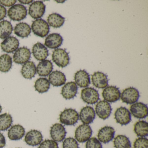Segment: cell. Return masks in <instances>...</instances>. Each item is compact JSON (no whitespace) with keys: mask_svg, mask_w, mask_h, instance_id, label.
Returning a JSON list of instances; mask_svg holds the SVG:
<instances>
[{"mask_svg":"<svg viewBox=\"0 0 148 148\" xmlns=\"http://www.w3.org/2000/svg\"><path fill=\"white\" fill-rule=\"evenodd\" d=\"M45 5L42 1H34L29 6L28 14L33 18L39 19L45 14Z\"/></svg>","mask_w":148,"mask_h":148,"instance_id":"obj_12","label":"cell"},{"mask_svg":"<svg viewBox=\"0 0 148 148\" xmlns=\"http://www.w3.org/2000/svg\"><path fill=\"white\" fill-rule=\"evenodd\" d=\"M32 29L34 34L41 38L45 37L50 32L49 25L42 19H37L33 21Z\"/></svg>","mask_w":148,"mask_h":148,"instance_id":"obj_4","label":"cell"},{"mask_svg":"<svg viewBox=\"0 0 148 148\" xmlns=\"http://www.w3.org/2000/svg\"><path fill=\"white\" fill-rule=\"evenodd\" d=\"M60 121L66 125H73L79 119V115L74 109L69 108L64 110L60 115Z\"/></svg>","mask_w":148,"mask_h":148,"instance_id":"obj_1","label":"cell"},{"mask_svg":"<svg viewBox=\"0 0 148 148\" xmlns=\"http://www.w3.org/2000/svg\"><path fill=\"white\" fill-rule=\"evenodd\" d=\"M43 135L39 131L31 130L26 134L25 141L30 146H35L40 144L43 141Z\"/></svg>","mask_w":148,"mask_h":148,"instance_id":"obj_16","label":"cell"},{"mask_svg":"<svg viewBox=\"0 0 148 148\" xmlns=\"http://www.w3.org/2000/svg\"><path fill=\"white\" fill-rule=\"evenodd\" d=\"M20 2L23 4H29L32 2V0L31 1H19Z\"/></svg>","mask_w":148,"mask_h":148,"instance_id":"obj_43","label":"cell"},{"mask_svg":"<svg viewBox=\"0 0 148 148\" xmlns=\"http://www.w3.org/2000/svg\"><path fill=\"white\" fill-rule=\"evenodd\" d=\"M36 72V66L32 61H28L25 63L21 68V74L27 79H32L34 77Z\"/></svg>","mask_w":148,"mask_h":148,"instance_id":"obj_27","label":"cell"},{"mask_svg":"<svg viewBox=\"0 0 148 148\" xmlns=\"http://www.w3.org/2000/svg\"><path fill=\"white\" fill-rule=\"evenodd\" d=\"M31 53L30 49L27 47H20L16 50L13 55L14 63L22 64L28 62L31 58Z\"/></svg>","mask_w":148,"mask_h":148,"instance_id":"obj_14","label":"cell"},{"mask_svg":"<svg viewBox=\"0 0 148 148\" xmlns=\"http://www.w3.org/2000/svg\"><path fill=\"white\" fill-rule=\"evenodd\" d=\"M53 70L52 63L50 60H43L38 65L36 71L40 77H47L50 75Z\"/></svg>","mask_w":148,"mask_h":148,"instance_id":"obj_25","label":"cell"},{"mask_svg":"<svg viewBox=\"0 0 148 148\" xmlns=\"http://www.w3.org/2000/svg\"><path fill=\"white\" fill-rule=\"evenodd\" d=\"M81 98L88 104H94L99 99L98 92L93 88L86 87L81 91Z\"/></svg>","mask_w":148,"mask_h":148,"instance_id":"obj_7","label":"cell"},{"mask_svg":"<svg viewBox=\"0 0 148 148\" xmlns=\"http://www.w3.org/2000/svg\"><path fill=\"white\" fill-rule=\"evenodd\" d=\"M49 81L54 86H60L65 84L66 81L65 75L60 71H56L50 73Z\"/></svg>","mask_w":148,"mask_h":148,"instance_id":"obj_26","label":"cell"},{"mask_svg":"<svg viewBox=\"0 0 148 148\" xmlns=\"http://www.w3.org/2000/svg\"><path fill=\"white\" fill-rule=\"evenodd\" d=\"M115 134V130L113 127L105 126L99 131L98 139L103 143H108L114 138Z\"/></svg>","mask_w":148,"mask_h":148,"instance_id":"obj_15","label":"cell"},{"mask_svg":"<svg viewBox=\"0 0 148 148\" xmlns=\"http://www.w3.org/2000/svg\"><path fill=\"white\" fill-rule=\"evenodd\" d=\"M16 0H13V1H0V3L2 4L3 5L6 7H10L14 5V4L16 3Z\"/></svg>","mask_w":148,"mask_h":148,"instance_id":"obj_40","label":"cell"},{"mask_svg":"<svg viewBox=\"0 0 148 148\" xmlns=\"http://www.w3.org/2000/svg\"><path fill=\"white\" fill-rule=\"evenodd\" d=\"M140 95L139 92L134 87H130L125 89L121 93V99L123 103L132 104L137 102Z\"/></svg>","mask_w":148,"mask_h":148,"instance_id":"obj_6","label":"cell"},{"mask_svg":"<svg viewBox=\"0 0 148 148\" xmlns=\"http://www.w3.org/2000/svg\"><path fill=\"white\" fill-rule=\"evenodd\" d=\"M14 34L19 37L27 38L31 33V28L28 24L24 22L18 23L15 27Z\"/></svg>","mask_w":148,"mask_h":148,"instance_id":"obj_28","label":"cell"},{"mask_svg":"<svg viewBox=\"0 0 148 148\" xmlns=\"http://www.w3.org/2000/svg\"><path fill=\"white\" fill-rule=\"evenodd\" d=\"M66 134L65 128L61 124L57 123L51 127L50 135L53 140L56 142L63 141L65 138Z\"/></svg>","mask_w":148,"mask_h":148,"instance_id":"obj_13","label":"cell"},{"mask_svg":"<svg viewBox=\"0 0 148 148\" xmlns=\"http://www.w3.org/2000/svg\"><path fill=\"white\" fill-rule=\"evenodd\" d=\"M113 144L115 148H131V143L130 139L125 135H118L114 138Z\"/></svg>","mask_w":148,"mask_h":148,"instance_id":"obj_32","label":"cell"},{"mask_svg":"<svg viewBox=\"0 0 148 148\" xmlns=\"http://www.w3.org/2000/svg\"><path fill=\"white\" fill-rule=\"evenodd\" d=\"M13 27L11 22L4 20L0 22V38L4 39L12 34Z\"/></svg>","mask_w":148,"mask_h":148,"instance_id":"obj_33","label":"cell"},{"mask_svg":"<svg viewBox=\"0 0 148 148\" xmlns=\"http://www.w3.org/2000/svg\"><path fill=\"white\" fill-rule=\"evenodd\" d=\"M13 123L12 116L9 113H5L0 115V131L7 130Z\"/></svg>","mask_w":148,"mask_h":148,"instance_id":"obj_35","label":"cell"},{"mask_svg":"<svg viewBox=\"0 0 148 148\" xmlns=\"http://www.w3.org/2000/svg\"><path fill=\"white\" fill-rule=\"evenodd\" d=\"M102 96L104 100L108 103H114L120 99L121 92L116 86H111L104 89Z\"/></svg>","mask_w":148,"mask_h":148,"instance_id":"obj_9","label":"cell"},{"mask_svg":"<svg viewBox=\"0 0 148 148\" xmlns=\"http://www.w3.org/2000/svg\"><path fill=\"white\" fill-rule=\"evenodd\" d=\"M116 122L122 125H126L131 121V115L130 111L125 107L117 109L114 114Z\"/></svg>","mask_w":148,"mask_h":148,"instance_id":"obj_11","label":"cell"},{"mask_svg":"<svg viewBox=\"0 0 148 148\" xmlns=\"http://www.w3.org/2000/svg\"><path fill=\"white\" fill-rule=\"evenodd\" d=\"M52 60L59 67L64 68L70 63L69 54L66 51L61 48L55 49L53 52Z\"/></svg>","mask_w":148,"mask_h":148,"instance_id":"obj_2","label":"cell"},{"mask_svg":"<svg viewBox=\"0 0 148 148\" xmlns=\"http://www.w3.org/2000/svg\"><path fill=\"white\" fill-rule=\"evenodd\" d=\"M130 112L134 117L138 119H143L148 116V107L143 103L136 102L131 106Z\"/></svg>","mask_w":148,"mask_h":148,"instance_id":"obj_10","label":"cell"},{"mask_svg":"<svg viewBox=\"0 0 148 148\" xmlns=\"http://www.w3.org/2000/svg\"><path fill=\"white\" fill-rule=\"evenodd\" d=\"M19 46L18 40L14 37L6 38L1 44V49L7 53L14 52L18 49Z\"/></svg>","mask_w":148,"mask_h":148,"instance_id":"obj_18","label":"cell"},{"mask_svg":"<svg viewBox=\"0 0 148 148\" xmlns=\"http://www.w3.org/2000/svg\"><path fill=\"white\" fill-rule=\"evenodd\" d=\"M7 10L5 8L0 5V21L4 19L6 17Z\"/></svg>","mask_w":148,"mask_h":148,"instance_id":"obj_41","label":"cell"},{"mask_svg":"<svg viewBox=\"0 0 148 148\" xmlns=\"http://www.w3.org/2000/svg\"><path fill=\"white\" fill-rule=\"evenodd\" d=\"M91 127L89 125L83 124L79 125L75 132V139L79 143L87 142L92 135Z\"/></svg>","mask_w":148,"mask_h":148,"instance_id":"obj_5","label":"cell"},{"mask_svg":"<svg viewBox=\"0 0 148 148\" xmlns=\"http://www.w3.org/2000/svg\"></svg>","mask_w":148,"mask_h":148,"instance_id":"obj_45","label":"cell"},{"mask_svg":"<svg viewBox=\"0 0 148 148\" xmlns=\"http://www.w3.org/2000/svg\"><path fill=\"white\" fill-rule=\"evenodd\" d=\"M96 117L95 110L92 107L86 106L81 109L79 118L84 124L89 125L93 122Z\"/></svg>","mask_w":148,"mask_h":148,"instance_id":"obj_17","label":"cell"},{"mask_svg":"<svg viewBox=\"0 0 148 148\" xmlns=\"http://www.w3.org/2000/svg\"><path fill=\"white\" fill-rule=\"evenodd\" d=\"M2 106H1L0 105V113H1V111H2Z\"/></svg>","mask_w":148,"mask_h":148,"instance_id":"obj_44","label":"cell"},{"mask_svg":"<svg viewBox=\"0 0 148 148\" xmlns=\"http://www.w3.org/2000/svg\"><path fill=\"white\" fill-rule=\"evenodd\" d=\"M34 86L35 90L39 93H44L48 91L50 89V83L46 78H40L35 82Z\"/></svg>","mask_w":148,"mask_h":148,"instance_id":"obj_34","label":"cell"},{"mask_svg":"<svg viewBox=\"0 0 148 148\" xmlns=\"http://www.w3.org/2000/svg\"><path fill=\"white\" fill-rule=\"evenodd\" d=\"M8 15L12 20L20 21L25 18L27 15V10L23 5L17 4L8 9Z\"/></svg>","mask_w":148,"mask_h":148,"instance_id":"obj_3","label":"cell"},{"mask_svg":"<svg viewBox=\"0 0 148 148\" xmlns=\"http://www.w3.org/2000/svg\"><path fill=\"white\" fill-rule=\"evenodd\" d=\"M134 148H148V140L145 137H139L135 140Z\"/></svg>","mask_w":148,"mask_h":148,"instance_id":"obj_38","label":"cell"},{"mask_svg":"<svg viewBox=\"0 0 148 148\" xmlns=\"http://www.w3.org/2000/svg\"><path fill=\"white\" fill-rule=\"evenodd\" d=\"M47 22L49 25L54 28H59L65 22V18L58 13L50 14L47 18Z\"/></svg>","mask_w":148,"mask_h":148,"instance_id":"obj_30","label":"cell"},{"mask_svg":"<svg viewBox=\"0 0 148 148\" xmlns=\"http://www.w3.org/2000/svg\"><path fill=\"white\" fill-rule=\"evenodd\" d=\"M32 53L34 58L39 61L45 60L49 55L47 48L40 42L36 43L34 45Z\"/></svg>","mask_w":148,"mask_h":148,"instance_id":"obj_22","label":"cell"},{"mask_svg":"<svg viewBox=\"0 0 148 148\" xmlns=\"http://www.w3.org/2000/svg\"><path fill=\"white\" fill-rule=\"evenodd\" d=\"M86 148H103L101 142L95 137L90 138L86 142Z\"/></svg>","mask_w":148,"mask_h":148,"instance_id":"obj_37","label":"cell"},{"mask_svg":"<svg viewBox=\"0 0 148 148\" xmlns=\"http://www.w3.org/2000/svg\"><path fill=\"white\" fill-rule=\"evenodd\" d=\"M112 111V109L110 103L104 100L98 102L95 107V113L103 120H106L110 116Z\"/></svg>","mask_w":148,"mask_h":148,"instance_id":"obj_8","label":"cell"},{"mask_svg":"<svg viewBox=\"0 0 148 148\" xmlns=\"http://www.w3.org/2000/svg\"><path fill=\"white\" fill-rule=\"evenodd\" d=\"M92 81L94 86L99 89H103L108 85L107 76L101 72H96L92 75Z\"/></svg>","mask_w":148,"mask_h":148,"instance_id":"obj_20","label":"cell"},{"mask_svg":"<svg viewBox=\"0 0 148 148\" xmlns=\"http://www.w3.org/2000/svg\"><path fill=\"white\" fill-rule=\"evenodd\" d=\"M12 65V58L7 54H2L0 56V71L1 72H8Z\"/></svg>","mask_w":148,"mask_h":148,"instance_id":"obj_31","label":"cell"},{"mask_svg":"<svg viewBox=\"0 0 148 148\" xmlns=\"http://www.w3.org/2000/svg\"><path fill=\"white\" fill-rule=\"evenodd\" d=\"M77 91V86L75 82H68L62 87L61 95L66 99H71L76 97Z\"/></svg>","mask_w":148,"mask_h":148,"instance_id":"obj_21","label":"cell"},{"mask_svg":"<svg viewBox=\"0 0 148 148\" xmlns=\"http://www.w3.org/2000/svg\"><path fill=\"white\" fill-rule=\"evenodd\" d=\"M6 140L5 137L1 132H0V148H3L5 146Z\"/></svg>","mask_w":148,"mask_h":148,"instance_id":"obj_42","label":"cell"},{"mask_svg":"<svg viewBox=\"0 0 148 148\" xmlns=\"http://www.w3.org/2000/svg\"><path fill=\"white\" fill-rule=\"evenodd\" d=\"M25 133V129L23 126L19 124L12 125L8 130V138L11 140H18L21 139Z\"/></svg>","mask_w":148,"mask_h":148,"instance_id":"obj_24","label":"cell"},{"mask_svg":"<svg viewBox=\"0 0 148 148\" xmlns=\"http://www.w3.org/2000/svg\"><path fill=\"white\" fill-rule=\"evenodd\" d=\"M38 148H59L58 144L54 140L46 139L40 143Z\"/></svg>","mask_w":148,"mask_h":148,"instance_id":"obj_39","label":"cell"},{"mask_svg":"<svg viewBox=\"0 0 148 148\" xmlns=\"http://www.w3.org/2000/svg\"><path fill=\"white\" fill-rule=\"evenodd\" d=\"M63 41V38L60 34L58 33L51 34L46 38L45 45L48 48L56 49L61 45Z\"/></svg>","mask_w":148,"mask_h":148,"instance_id":"obj_23","label":"cell"},{"mask_svg":"<svg viewBox=\"0 0 148 148\" xmlns=\"http://www.w3.org/2000/svg\"><path fill=\"white\" fill-rule=\"evenodd\" d=\"M63 148H79L78 142L72 137L67 138L64 139L63 143Z\"/></svg>","mask_w":148,"mask_h":148,"instance_id":"obj_36","label":"cell"},{"mask_svg":"<svg viewBox=\"0 0 148 148\" xmlns=\"http://www.w3.org/2000/svg\"><path fill=\"white\" fill-rule=\"evenodd\" d=\"M134 131L138 136L145 137L148 135V123L143 120L136 122L134 125Z\"/></svg>","mask_w":148,"mask_h":148,"instance_id":"obj_29","label":"cell"},{"mask_svg":"<svg viewBox=\"0 0 148 148\" xmlns=\"http://www.w3.org/2000/svg\"><path fill=\"white\" fill-rule=\"evenodd\" d=\"M74 80L77 86L81 88H86L90 84V75L85 70H79L75 73Z\"/></svg>","mask_w":148,"mask_h":148,"instance_id":"obj_19","label":"cell"}]
</instances>
